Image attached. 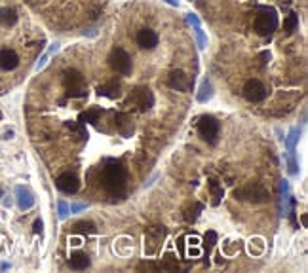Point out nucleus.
Wrapping results in <instances>:
<instances>
[{
  "mask_svg": "<svg viewBox=\"0 0 308 273\" xmlns=\"http://www.w3.org/2000/svg\"><path fill=\"white\" fill-rule=\"evenodd\" d=\"M126 167L116 160H108L101 173V186L110 196H124L126 192Z\"/></svg>",
  "mask_w": 308,
  "mask_h": 273,
  "instance_id": "obj_1",
  "label": "nucleus"
},
{
  "mask_svg": "<svg viewBox=\"0 0 308 273\" xmlns=\"http://www.w3.org/2000/svg\"><path fill=\"white\" fill-rule=\"evenodd\" d=\"M253 28H255V32L260 34V36H268V34H272V32L278 28V15H276V9H272V8L260 9L259 13L255 15Z\"/></svg>",
  "mask_w": 308,
  "mask_h": 273,
  "instance_id": "obj_2",
  "label": "nucleus"
},
{
  "mask_svg": "<svg viewBox=\"0 0 308 273\" xmlns=\"http://www.w3.org/2000/svg\"><path fill=\"white\" fill-rule=\"evenodd\" d=\"M219 131H221V123L217 122V118H213V116H202L198 120V135L208 144H217Z\"/></svg>",
  "mask_w": 308,
  "mask_h": 273,
  "instance_id": "obj_3",
  "label": "nucleus"
},
{
  "mask_svg": "<svg viewBox=\"0 0 308 273\" xmlns=\"http://www.w3.org/2000/svg\"><path fill=\"white\" fill-rule=\"evenodd\" d=\"M168 230L164 226H152L144 232V255L154 256L164 243Z\"/></svg>",
  "mask_w": 308,
  "mask_h": 273,
  "instance_id": "obj_4",
  "label": "nucleus"
},
{
  "mask_svg": "<svg viewBox=\"0 0 308 273\" xmlns=\"http://www.w3.org/2000/svg\"><path fill=\"white\" fill-rule=\"evenodd\" d=\"M108 65H110V68H112L114 72H118V74H122V76H130L132 74V68H134V65H132V57H130V53H128L126 49H122V47H116V49L110 51V55H108Z\"/></svg>",
  "mask_w": 308,
  "mask_h": 273,
  "instance_id": "obj_5",
  "label": "nucleus"
},
{
  "mask_svg": "<svg viewBox=\"0 0 308 273\" xmlns=\"http://www.w3.org/2000/svg\"><path fill=\"white\" fill-rule=\"evenodd\" d=\"M234 198L242 201H251V203H264L268 199V190L262 184H248L244 188L234 192Z\"/></svg>",
  "mask_w": 308,
  "mask_h": 273,
  "instance_id": "obj_6",
  "label": "nucleus"
},
{
  "mask_svg": "<svg viewBox=\"0 0 308 273\" xmlns=\"http://www.w3.org/2000/svg\"><path fill=\"white\" fill-rule=\"evenodd\" d=\"M130 103H134L141 112H146L154 104V95L148 87H135L130 95Z\"/></svg>",
  "mask_w": 308,
  "mask_h": 273,
  "instance_id": "obj_7",
  "label": "nucleus"
},
{
  "mask_svg": "<svg viewBox=\"0 0 308 273\" xmlns=\"http://www.w3.org/2000/svg\"><path fill=\"white\" fill-rule=\"evenodd\" d=\"M244 97L250 101V103H260L266 99V87L262 85L260 80H248L244 85Z\"/></svg>",
  "mask_w": 308,
  "mask_h": 273,
  "instance_id": "obj_8",
  "label": "nucleus"
},
{
  "mask_svg": "<svg viewBox=\"0 0 308 273\" xmlns=\"http://www.w3.org/2000/svg\"><path fill=\"white\" fill-rule=\"evenodd\" d=\"M56 186H58L63 194H76L78 190H80V182H78V179L72 173H63V175H59L58 180H56Z\"/></svg>",
  "mask_w": 308,
  "mask_h": 273,
  "instance_id": "obj_9",
  "label": "nucleus"
},
{
  "mask_svg": "<svg viewBox=\"0 0 308 273\" xmlns=\"http://www.w3.org/2000/svg\"><path fill=\"white\" fill-rule=\"evenodd\" d=\"M18 65H20V55L10 47H2L0 49V68L10 72V70H16Z\"/></svg>",
  "mask_w": 308,
  "mask_h": 273,
  "instance_id": "obj_10",
  "label": "nucleus"
},
{
  "mask_svg": "<svg viewBox=\"0 0 308 273\" xmlns=\"http://www.w3.org/2000/svg\"><path fill=\"white\" fill-rule=\"evenodd\" d=\"M168 85L175 91H188L190 82H188V78H186L183 70H172L170 76H168Z\"/></svg>",
  "mask_w": 308,
  "mask_h": 273,
  "instance_id": "obj_11",
  "label": "nucleus"
},
{
  "mask_svg": "<svg viewBox=\"0 0 308 273\" xmlns=\"http://www.w3.org/2000/svg\"><path fill=\"white\" fill-rule=\"evenodd\" d=\"M97 95L99 97H106V99H118L122 95V84H120V80L112 78L106 84L99 85L97 87Z\"/></svg>",
  "mask_w": 308,
  "mask_h": 273,
  "instance_id": "obj_12",
  "label": "nucleus"
},
{
  "mask_svg": "<svg viewBox=\"0 0 308 273\" xmlns=\"http://www.w3.org/2000/svg\"><path fill=\"white\" fill-rule=\"evenodd\" d=\"M114 123H116V129L118 133L122 135V137H132L135 131V125H134V120H132V116L126 112H118L114 118Z\"/></svg>",
  "mask_w": 308,
  "mask_h": 273,
  "instance_id": "obj_13",
  "label": "nucleus"
},
{
  "mask_svg": "<svg viewBox=\"0 0 308 273\" xmlns=\"http://www.w3.org/2000/svg\"><path fill=\"white\" fill-rule=\"evenodd\" d=\"M63 85L65 89H76V87H86L84 85V76L76 68H67L63 72Z\"/></svg>",
  "mask_w": 308,
  "mask_h": 273,
  "instance_id": "obj_14",
  "label": "nucleus"
},
{
  "mask_svg": "<svg viewBox=\"0 0 308 273\" xmlns=\"http://www.w3.org/2000/svg\"><path fill=\"white\" fill-rule=\"evenodd\" d=\"M137 46L143 49H154L158 46V34L150 28H141L137 32Z\"/></svg>",
  "mask_w": 308,
  "mask_h": 273,
  "instance_id": "obj_15",
  "label": "nucleus"
},
{
  "mask_svg": "<svg viewBox=\"0 0 308 273\" xmlns=\"http://www.w3.org/2000/svg\"><path fill=\"white\" fill-rule=\"evenodd\" d=\"M16 198H18V207L21 211H29L34 205V196L30 194V190H27L25 186H18L16 188Z\"/></svg>",
  "mask_w": 308,
  "mask_h": 273,
  "instance_id": "obj_16",
  "label": "nucleus"
},
{
  "mask_svg": "<svg viewBox=\"0 0 308 273\" xmlns=\"http://www.w3.org/2000/svg\"><path fill=\"white\" fill-rule=\"evenodd\" d=\"M68 266H70V270L82 272V270L90 268V256L86 253H72L68 258Z\"/></svg>",
  "mask_w": 308,
  "mask_h": 273,
  "instance_id": "obj_17",
  "label": "nucleus"
},
{
  "mask_svg": "<svg viewBox=\"0 0 308 273\" xmlns=\"http://www.w3.org/2000/svg\"><path fill=\"white\" fill-rule=\"evenodd\" d=\"M103 112H105L103 108H99V106H94V108H90V110H86V112L80 114V116H78V122L82 123V125H84V123H97Z\"/></svg>",
  "mask_w": 308,
  "mask_h": 273,
  "instance_id": "obj_18",
  "label": "nucleus"
},
{
  "mask_svg": "<svg viewBox=\"0 0 308 273\" xmlns=\"http://www.w3.org/2000/svg\"><path fill=\"white\" fill-rule=\"evenodd\" d=\"M0 23L4 27H12L18 23V11L14 8H0Z\"/></svg>",
  "mask_w": 308,
  "mask_h": 273,
  "instance_id": "obj_19",
  "label": "nucleus"
},
{
  "mask_svg": "<svg viewBox=\"0 0 308 273\" xmlns=\"http://www.w3.org/2000/svg\"><path fill=\"white\" fill-rule=\"evenodd\" d=\"M213 97V85L210 80H204L202 85H200V91H198V95H196V101L198 103H208V101H212Z\"/></svg>",
  "mask_w": 308,
  "mask_h": 273,
  "instance_id": "obj_20",
  "label": "nucleus"
},
{
  "mask_svg": "<svg viewBox=\"0 0 308 273\" xmlns=\"http://www.w3.org/2000/svg\"><path fill=\"white\" fill-rule=\"evenodd\" d=\"M74 232L78 236H94L96 234V224L90 222V220H82V222L74 224Z\"/></svg>",
  "mask_w": 308,
  "mask_h": 273,
  "instance_id": "obj_21",
  "label": "nucleus"
},
{
  "mask_svg": "<svg viewBox=\"0 0 308 273\" xmlns=\"http://www.w3.org/2000/svg\"><path fill=\"white\" fill-rule=\"evenodd\" d=\"M298 137H300V129H298V127H291L288 133V137H286V148H288V152H295Z\"/></svg>",
  "mask_w": 308,
  "mask_h": 273,
  "instance_id": "obj_22",
  "label": "nucleus"
},
{
  "mask_svg": "<svg viewBox=\"0 0 308 273\" xmlns=\"http://www.w3.org/2000/svg\"><path fill=\"white\" fill-rule=\"evenodd\" d=\"M160 270H164V272H179V264H177V260H175V256L172 253H168L164 256V262L158 266Z\"/></svg>",
  "mask_w": 308,
  "mask_h": 273,
  "instance_id": "obj_23",
  "label": "nucleus"
},
{
  "mask_svg": "<svg viewBox=\"0 0 308 273\" xmlns=\"http://www.w3.org/2000/svg\"><path fill=\"white\" fill-rule=\"evenodd\" d=\"M210 190H212V196H213V201H212V205L213 207H217L219 203H221V198H222V188L217 184V180H210Z\"/></svg>",
  "mask_w": 308,
  "mask_h": 273,
  "instance_id": "obj_24",
  "label": "nucleus"
},
{
  "mask_svg": "<svg viewBox=\"0 0 308 273\" xmlns=\"http://www.w3.org/2000/svg\"><path fill=\"white\" fill-rule=\"evenodd\" d=\"M250 255H253V256H259V255H262V251H264V241L260 239V237H253L250 241Z\"/></svg>",
  "mask_w": 308,
  "mask_h": 273,
  "instance_id": "obj_25",
  "label": "nucleus"
},
{
  "mask_svg": "<svg viewBox=\"0 0 308 273\" xmlns=\"http://www.w3.org/2000/svg\"><path fill=\"white\" fill-rule=\"evenodd\" d=\"M286 160H288V173L291 177H297L298 163H297V158H295V152H288V154H286Z\"/></svg>",
  "mask_w": 308,
  "mask_h": 273,
  "instance_id": "obj_26",
  "label": "nucleus"
},
{
  "mask_svg": "<svg viewBox=\"0 0 308 273\" xmlns=\"http://www.w3.org/2000/svg\"><path fill=\"white\" fill-rule=\"evenodd\" d=\"M202 211H204L202 203H194V207H190L188 211H186V213H184V220H186V222H194V220L198 218V215H200Z\"/></svg>",
  "mask_w": 308,
  "mask_h": 273,
  "instance_id": "obj_27",
  "label": "nucleus"
},
{
  "mask_svg": "<svg viewBox=\"0 0 308 273\" xmlns=\"http://www.w3.org/2000/svg\"><path fill=\"white\" fill-rule=\"evenodd\" d=\"M298 27V17L297 13H289L288 19L284 21V30H288V32H293L295 28Z\"/></svg>",
  "mask_w": 308,
  "mask_h": 273,
  "instance_id": "obj_28",
  "label": "nucleus"
},
{
  "mask_svg": "<svg viewBox=\"0 0 308 273\" xmlns=\"http://www.w3.org/2000/svg\"><path fill=\"white\" fill-rule=\"evenodd\" d=\"M194 34H196V42H198V47H200V49H204V47L208 46V38H206V32L202 30V25L194 27Z\"/></svg>",
  "mask_w": 308,
  "mask_h": 273,
  "instance_id": "obj_29",
  "label": "nucleus"
},
{
  "mask_svg": "<svg viewBox=\"0 0 308 273\" xmlns=\"http://www.w3.org/2000/svg\"><path fill=\"white\" fill-rule=\"evenodd\" d=\"M204 241H206V253H210L213 249V245L217 243V234H215L213 230H210V232L206 234V237H204Z\"/></svg>",
  "mask_w": 308,
  "mask_h": 273,
  "instance_id": "obj_30",
  "label": "nucleus"
},
{
  "mask_svg": "<svg viewBox=\"0 0 308 273\" xmlns=\"http://www.w3.org/2000/svg\"><path fill=\"white\" fill-rule=\"evenodd\" d=\"M67 97H68V99H84V97H88V89H86V87L67 89Z\"/></svg>",
  "mask_w": 308,
  "mask_h": 273,
  "instance_id": "obj_31",
  "label": "nucleus"
},
{
  "mask_svg": "<svg viewBox=\"0 0 308 273\" xmlns=\"http://www.w3.org/2000/svg\"><path fill=\"white\" fill-rule=\"evenodd\" d=\"M58 49H59V44H58V42H56V44H52V47H50V51H48V53H44V55H42V59H40V61H38V65H36V70H40L42 66L46 65V61H48V57L52 55V53H56Z\"/></svg>",
  "mask_w": 308,
  "mask_h": 273,
  "instance_id": "obj_32",
  "label": "nucleus"
},
{
  "mask_svg": "<svg viewBox=\"0 0 308 273\" xmlns=\"http://www.w3.org/2000/svg\"><path fill=\"white\" fill-rule=\"evenodd\" d=\"M58 213H59V218H61V220H65V218L68 217V203H65V201H59L58 203Z\"/></svg>",
  "mask_w": 308,
  "mask_h": 273,
  "instance_id": "obj_33",
  "label": "nucleus"
},
{
  "mask_svg": "<svg viewBox=\"0 0 308 273\" xmlns=\"http://www.w3.org/2000/svg\"><path fill=\"white\" fill-rule=\"evenodd\" d=\"M86 209H88L86 203H72V205H68V213H70V215H76V213L86 211Z\"/></svg>",
  "mask_w": 308,
  "mask_h": 273,
  "instance_id": "obj_34",
  "label": "nucleus"
},
{
  "mask_svg": "<svg viewBox=\"0 0 308 273\" xmlns=\"http://www.w3.org/2000/svg\"><path fill=\"white\" fill-rule=\"evenodd\" d=\"M186 19H188V23H190L192 27H198V25H200V19H198V15H194V13H186Z\"/></svg>",
  "mask_w": 308,
  "mask_h": 273,
  "instance_id": "obj_35",
  "label": "nucleus"
},
{
  "mask_svg": "<svg viewBox=\"0 0 308 273\" xmlns=\"http://www.w3.org/2000/svg\"><path fill=\"white\" fill-rule=\"evenodd\" d=\"M42 226H44L42 220H34V224H32V232H34V234H42Z\"/></svg>",
  "mask_w": 308,
  "mask_h": 273,
  "instance_id": "obj_36",
  "label": "nucleus"
},
{
  "mask_svg": "<svg viewBox=\"0 0 308 273\" xmlns=\"http://www.w3.org/2000/svg\"><path fill=\"white\" fill-rule=\"evenodd\" d=\"M188 239V245H200V239L198 237H186Z\"/></svg>",
  "mask_w": 308,
  "mask_h": 273,
  "instance_id": "obj_37",
  "label": "nucleus"
},
{
  "mask_svg": "<svg viewBox=\"0 0 308 273\" xmlns=\"http://www.w3.org/2000/svg\"><path fill=\"white\" fill-rule=\"evenodd\" d=\"M260 59H262V65H266V63L270 61V53H268V51H264V53L260 55Z\"/></svg>",
  "mask_w": 308,
  "mask_h": 273,
  "instance_id": "obj_38",
  "label": "nucleus"
},
{
  "mask_svg": "<svg viewBox=\"0 0 308 273\" xmlns=\"http://www.w3.org/2000/svg\"><path fill=\"white\" fill-rule=\"evenodd\" d=\"M70 245L78 247V245H80V239H78V237H70Z\"/></svg>",
  "mask_w": 308,
  "mask_h": 273,
  "instance_id": "obj_39",
  "label": "nucleus"
},
{
  "mask_svg": "<svg viewBox=\"0 0 308 273\" xmlns=\"http://www.w3.org/2000/svg\"><path fill=\"white\" fill-rule=\"evenodd\" d=\"M164 2H168L170 6H179V0H164Z\"/></svg>",
  "mask_w": 308,
  "mask_h": 273,
  "instance_id": "obj_40",
  "label": "nucleus"
},
{
  "mask_svg": "<svg viewBox=\"0 0 308 273\" xmlns=\"http://www.w3.org/2000/svg\"><path fill=\"white\" fill-rule=\"evenodd\" d=\"M300 222H302V226L306 228V215H302V217H300Z\"/></svg>",
  "mask_w": 308,
  "mask_h": 273,
  "instance_id": "obj_41",
  "label": "nucleus"
},
{
  "mask_svg": "<svg viewBox=\"0 0 308 273\" xmlns=\"http://www.w3.org/2000/svg\"><path fill=\"white\" fill-rule=\"evenodd\" d=\"M217 264H224V260L221 258V255H217Z\"/></svg>",
  "mask_w": 308,
  "mask_h": 273,
  "instance_id": "obj_42",
  "label": "nucleus"
},
{
  "mask_svg": "<svg viewBox=\"0 0 308 273\" xmlns=\"http://www.w3.org/2000/svg\"><path fill=\"white\" fill-rule=\"evenodd\" d=\"M0 199H2V190H0Z\"/></svg>",
  "mask_w": 308,
  "mask_h": 273,
  "instance_id": "obj_43",
  "label": "nucleus"
}]
</instances>
